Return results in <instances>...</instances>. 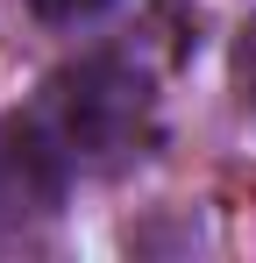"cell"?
<instances>
[{"mask_svg": "<svg viewBox=\"0 0 256 263\" xmlns=\"http://www.w3.org/2000/svg\"><path fill=\"white\" fill-rule=\"evenodd\" d=\"M114 0H36L43 22H93V14H107Z\"/></svg>", "mask_w": 256, "mask_h": 263, "instance_id": "cell-3", "label": "cell"}, {"mask_svg": "<svg viewBox=\"0 0 256 263\" xmlns=\"http://www.w3.org/2000/svg\"><path fill=\"white\" fill-rule=\"evenodd\" d=\"M64 164L50 157V142L22 121H0V228H22V220H43L57 199H64Z\"/></svg>", "mask_w": 256, "mask_h": 263, "instance_id": "cell-2", "label": "cell"}, {"mask_svg": "<svg viewBox=\"0 0 256 263\" xmlns=\"http://www.w3.org/2000/svg\"><path fill=\"white\" fill-rule=\"evenodd\" d=\"M29 128L50 142L64 171H114L150 149L157 92L128 57H85L43 86V100L29 107Z\"/></svg>", "mask_w": 256, "mask_h": 263, "instance_id": "cell-1", "label": "cell"}, {"mask_svg": "<svg viewBox=\"0 0 256 263\" xmlns=\"http://www.w3.org/2000/svg\"><path fill=\"white\" fill-rule=\"evenodd\" d=\"M235 79H242V100H256V29L242 36V57H235Z\"/></svg>", "mask_w": 256, "mask_h": 263, "instance_id": "cell-4", "label": "cell"}]
</instances>
